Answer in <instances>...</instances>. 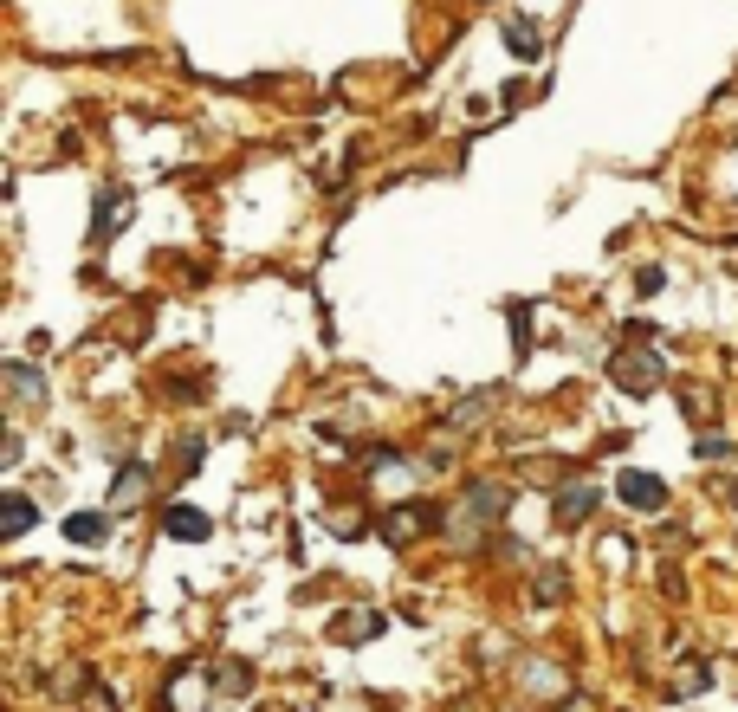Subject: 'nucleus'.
Returning a JSON list of instances; mask_svg holds the SVG:
<instances>
[{
  "instance_id": "4",
  "label": "nucleus",
  "mask_w": 738,
  "mask_h": 712,
  "mask_svg": "<svg viewBox=\"0 0 738 712\" xmlns=\"http://www.w3.org/2000/svg\"><path fill=\"white\" fill-rule=\"evenodd\" d=\"M65 538L72 544H104L111 538V512H72L65 518Z\"/></svg>"
},
{
  "instance_id": "8",
  "label": "nucleus",
  "mask_w": 738,
  "mask_h": 712,
  "mask_svg": "<svg viewBox=\"0 0 738 712\" xmlns=\"http://www.w3.org/2000/svg\"><path fill=\"white\" fill-rule=\"evenodd\" d=\"M7 518H13V538H20V531H33V499H20V492H13V499H7Z\"/></svg>"
},
{
  "instance_id": "1",
  "label": "nucleus",
  "mask_w": 738,
  "mask_h": 712,
  "mask_svg": "<svg viewBox=\"0 0 738 712\" xmlns=\"http://www.w3.org/2000/svg\"><path fill=\"white\" fill-rule=\"evenodd\" d=\"M609 376L622 382L628 395H654V389H661V363H654L648 350H622V356L609 363Z\"/></svg>"
},
{
  "instance_id": "9",
  "label": "nucleus",
  "mask_w": 738,
  "mask_h": 712,
  "mask_svg": "<svg viewBox=\"0 0 738 712\" xmlns=\"http://www.w3.org/2000/svg\"><path fill=\"white\" fill-rule=\"evenodd\" d=\"M726 454H732L726 434H700V460H726Z\"/></svg>"
},
{
  "instance_id": "6",
  "label": "nucleus",
  "mask_w": 738,
  "mask_h": 712,
  "mask_svg": "<svg viewBox=\"0 0 738 712\" xmlns=\"http://www.w3.org/2000/svg\"><path fill=\"white\" fill-rule=\"evenodd\" d=\"M590 512H596V492H590V486L557 492V518H564V525H570V518H590Z\"/></svg>"
},
{
  "instance_id": "3",
  "label": "nucleus",
  "mask_w": 738,
  "mask_h": 712,
  "mask_svg": "<svg viewBox=\"0 0 738 712\" xmlns=\"http://www.w3.org/2000/svg\"><path fill=\"white\" fill-rule=\"evenodd\" d=\"M162 531H169V538H182V544H208L214 518L195 512V505H169V512H162Z\"/></svg>"
},
{
  "instance_id": "10",
  "label": "nucleus",
  "mask_w": 738,
  "mask_h": 712,
  "mask_svg": "<svg viewBox=\"0 0 738 712\" xmlns=\"http://www.w3.org/2000/svg\"><path fill=\"white\" fill-rule=\"evenodd\" d=\"M557 577H564V570H538V602H557V590H564Z\"/></svg>"
},
{
  "instance_id": "11",
  "label": "nucleus",
  "mask_w": 738,
  "mask_h": 712,
  "mask_svg": "<svg viewBox=\"0 0 738 712\" xmlns=\"http://www.w3.org/2000/svg\"><path fill=\"white\" fill-rule=\"evenodd\" d=\"M13 389H20V395H39V376H33L26 363H13Z\"/></svg>"
},
{
  "instance_id": "7",
  "label": "nucleus",
  "mask_w": 738,
  "mask_h": 712,
  "mask_svg": "<svg viewBox=\"0 0 738 712\" xmlns=\"http://www.w3.org/2000/svg\"><path fill=\"white\" fill-rule=\"evenodd\" d=\"M505 39H512V52H518V59H538V26L512 20V26H505Z\"/></svg>"
},
{
  "instance_id": "5",
  "label": "nucleus",
  "mask_w": 738,
  "mask_h": 712,
  "mask_svg": "<svg viewBox=\"0 0 738 712\" xmlns=\"http://www.w3.org/2000/svg\"><path fill=\"white\" fill-rule=\"evenodd\" d=\"M505 512V492L499 486H473V499L460 505V518H473V525H480V518H499Z\"/></svg>"
},
{
  "instance_id": "2",
  "label": "nucleus",
  "mask_w": 738,
  "mask_h": 712,
  "mask_svg": "<svg viewBox=\"0 0 738 712\" xmlns=\"http://www.w3.org/2000/svg\"><path fill=\"white\" fill-rule=\"evenodd\" d=\"M622 505H635V512H654V505H667V479L661 473H622Z\"/></svg>"
}]
</instances>
